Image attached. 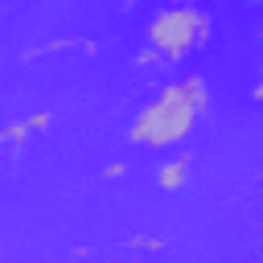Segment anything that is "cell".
<instances>
[{
	"instance_id": "obj_1",
	"label": "cell",
	"mask_w": 263,
	"mask_h": 263,
	"mask_svg": "<svg viewBox=\"0 0 263 263\" xmlns=\"http://www.w3.org/2000/svg\"><path fill=\"white\" fill-rule=\"evenodd\" d=\"M185 173V160H168V168H160V185H177Z\"/></svg>"
}]
</instances>
